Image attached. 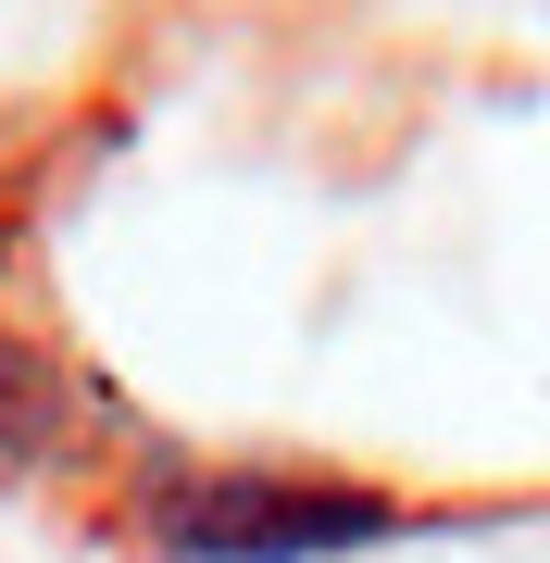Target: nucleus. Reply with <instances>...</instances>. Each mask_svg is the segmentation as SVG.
<instances>
[{
	"label": "nucleus",
	"mask_w": 550,
	"mask_h": 563,
	"mask_svg": "<svg viewBox=\"0 0 550 563\" xmlns=\"http://www.w3.org/2000/svg\"><path fill=\"white\" fill-rule=\"evenodd\" d=\"M138 526L164 563H326L401 526L388 488L301 476V463H150Z\"/></svg>",
	"instance_id": "1"
},
{
	"label": "nucleus",
	"mask_w": 550,
	"mask_h": 563,
	"mask_svg": "<svg viewBox=\"0 0 550 563\" xmlns=\"http://www.w3.org/2000/svg\"><path fill=\"white\" fill-rule=\"evenodd\" d=\"M88 426H113V401L76 376V363L38 351V339H0V451L13 463H76Z\"/></svg>",
	"instance_id": "2"
}]
</instances>
